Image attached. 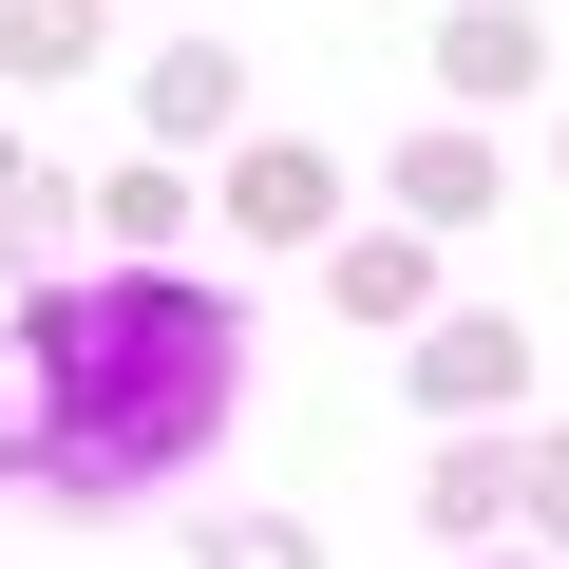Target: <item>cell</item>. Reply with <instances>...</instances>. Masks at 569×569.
Segmentation results:
<instances>
[{
    "mask_svg": "<svg viewBox=\"0 0 569 569\" xmlns=\"http://www.w3.org/2000/svg\"><path fill=\"white\" fill-rule=\"evenodd\" d=\"M399 190H418L437 228H456V209H493V133H418V152H399Z\"/></svg>",
    "mask_w": 569,
    "mask_h": 569,
    "instance_id": "52a82bcc",
    "label": "cell"
},
{
    "mask_svg": "<svg viewBox=\"0 0 569 569\" xmlns=\"http://www.w3.org/2000/svg\"><path fill=\"white\" fill-rule=\"evenodd\" d=\"M96 20H114V0H0V58H20V77H77Z\"/></svg>",
    "mask_w": 569,
    "mask_h": 569,
    "instance_id": "5b68a950",
    "label": "cell"
},
{
    "mask_svg": "<svg viewBox=\"0 0 569 569\" xmlns=\"http://www.w3.org/2000/svg\"><path fill=\"white\" fill-rule=\"evenodd\" d=\"M475 569H550V550H475Z\"/></svg>",
    "mask_w": 569,
    "mask_h": 569,
    "instance_id": "7c38bea8",
    "label": "cell"
},
{
    "mask_svg": "<svg viewBox=\"0 0 569 569\" xmlns=\"http://www.w3.org/2000/svg\"><path fill=\"white\" fill-rule=\"evenodd\" d=\"M20 361H39V418L0 437V456H20L58 512H114L171 456H209V418L247 380V323L209 305V284L133 266V284H39V305H20Z\"/></svg>",
    "mask_w": 569,
    "mask_h": 569,
    "instance_id": "6da1fadb",
    "label": "cell"
},
{
    "mask_svg": "<svg viewBox=\"0 0 569 569\" xmlns=\"http://www.w3.org/2000/svg\"><path fill=\"white\" fill-rule=\"evenodd\" d=\"M228 228H247V247H323V228H342V171H323V152H247V171H228Z\"/></svg>",
    "mask_w": 569,
    "mask_h": 569,
    "instance_id": "7a4b0ae2",
    "label": "cell"
},
{
    "mask_svg": "<svg viewBox=\"0 0 569 569\" xmlns=\"http://www.w3.org/2000/svg\"><path fill=\"white\" fill-rule=\"evenodd\" d=\"M209 569H323V550L284 531V512H228V531H209Z\"/></svg>",
    "mask_w": 569,
    "mask_h": 569,
    "instance_id": "30bf717a",
    "label": "cell"
},
{
    "mask_svg": "<svg viewBox=\"0 0 569 569\" xmlns=\"http://www.w3.org/2000/svg\"><path fill=\"white\" fill-rule=\"evenodd\" d=\"M531 58H550V39H531V20H456V96H512V77H531Z\"/></svg>",
    "mask_w": 569,
    "mask_h": 569,
    "instance_id": "9c48e42d",
    "label": "cell"
},
{
    "mask_svg": "<svg viewBox=\"0 0 569 569\" xmlns=\"http://www.w3.org/2000/svg\"><path fill=\"white\" fill-rule=\"evenodd\" d=\"M323 284H342V323H418V305H437V266H418V228H361V247H342Z\"/></svg>",
    "mask_w": 569,
    "mask_h": 569,
    "instance_id": "277c9868",
    "label": "cell"
},
{
    "mask_svg": "<svg viewBox=\"0 0 569 569\" xmlns=\"http://www.w3.org/2000/svg\"><path fill=\"white\" fill-rule=\"evenodd\" d=\"M550 171H569V152H550Z\"/></svg>",
    "mask_w": 569,
    "mask_h": 569,
    "instance_id": "4fadbf2b",
    "label": "cell"
},
{
    "mask_svg": "<svg viewBox=\"0 0 569 569\" xmlns=\"http://www.w3.org/2000/svg\"><path fill=\"white\" fill-rule=\"evenodd\" d=\"M228 114H247V77H228L209 39H190V58H152V133H228Z\"/></svg>",
    "mask_w": 569,
    "mask_h": 569,
    "instance_id": "8992f818",
    "label": "cell"
},
{
    "mask_svg": "<svg viewBox=\"0 0 569 569\" xmlns=\"http://www.w3.org/2000/svg\"><path fill=\"white\" fill-rule=\"evenodd\" d=\"M512 512H531V531L569 550V437H531V456H512Z\"/></svg>",
    "mask_w": 569,
    "mask_h": 569,
    "instance_id": "8fae6325",
    "label": "cell"
},
{
    "mask_svg": "<svg viewBox=\"0 0 569 569\" xmlns=\"http://www.w3.org/2000/svg\"><path fill=\"white\" fill-rule=\"evenodd\" d=\"M493 512H512V437H456L437 456V531H493Z\"/></svg>",
    "mask_w": 569,
    "mask_h": 569,
    "instance_id": "ba28073f",
    "label": "cell"
},
{
    "mask_svg": "<svg viewBox=\"0 0 569 569\" xmlns=\"http://www.w3.org/2000/svg\"><path fill=\"white\" fill-rule=\"evenodd\" d=\"M512 380H531V323H437V342H418V399H456V418L512 399Z\"/></svg>",
    "mask_w": 569,
    "mask_h": 569,
    "instance_id": "3957f363",
    "label": "cell"
}]
</instances>
